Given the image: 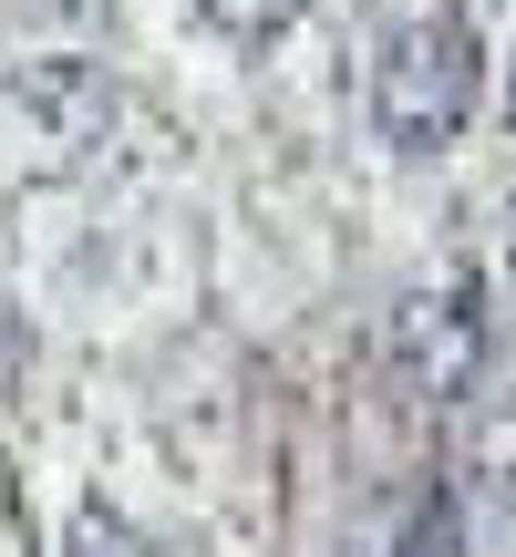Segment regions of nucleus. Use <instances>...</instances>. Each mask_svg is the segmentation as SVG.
Instances as JSON below:
<instances>
[{
	"label": "nucleus",
	"instance_id": "f257e3e1",
	"mask_svg": "<svg viewBox=\"0 0 516 557\" xmlns=\"http://www.w3.org/2000/svg\"><path fill=\"white\" fill-rule=\"evenodd\" d=\"M486 103V41L455 0H414L372 41V124L393 156H444Z\"/></svg>",
	"mask_w": 516,
	"mask_h": 557
},
{
	"label": "nucleus",
	"instance_id": "f03ea898",
	"mask_svg": "<svg viewBox=\"0 0 516 557\" xmlns=\"http://www.w3.org/2000/svg\"><path fill=\"white\" fill-rule=\"evenodd\" d=\"M382 361H393V382L414 403H465L486 382V361H496V310H486V289L465 269L403 289L393 320H382Z\"/></svg>",
	"mask_w": 516,
	"mask_h": 557
},
{
	"label": "nucleus",
	"instance_id": "7ed1b4c3",
	"mask_svg": "<svg viewBox=\"0 0 516 557\" xmlns=\"http://www.w3.org/2000/svg\"><path fill=\"white\" fill-rule=\"evenodd\" d=\"M114 114H124V94H114V73L94 52H32L21 73H0V124L41 165H73L83 145H103Z\"/></svg>",
	"mask_w": 516,
	"mask_h": 557
},
{
	"label": "nucleus",
	"instance_id": "20e7f679",
	"mask_svg": "<svg viewBox=\"0 0 516 557\" xmlns=\"http://www.w3.org/2000/svg\"><path fill=\"white\" fill-rule=\"evenodd\" d=\"M299 11H310V0H197V21H207L218 41H238V52H258V41H279V32H290Z\"/></svg>",
	"mask_w": 516,
	"mask_h": 557
},
{
	"label": "nucleus",
	"instance_id": "39448f33",
	"mask_svg": "<svg viewBox=\"0 0 516 557\" xmlns=\"http://www.w3.org/2000/svg\"><path fill=\"white\" fill-rule=\"evenodd\" d=\"M476 475H486V496H496V506H516V393L476 423Z\"/></svg>",
	"mask_w": 516,
	"mask_h": 557
},
{
	"label": "nucleus",
	"instance_id": "423d86ee",
	"mask_svg": "<svg viewBox=\"0 0 516 557\" xmlns=\"http://www.w3.org/2000/svg\"><path fill=\"white\" fill-rule=\"evenodd\" d=\"M62 557H156V547H145V537H135L124 517H103V506H83V517H73V537H62Z\"/></svg>",
	"mask_w": 516,
	"mask_h": 557
},
{
	"label": "nucleus",
	"instance_id": "0eeeda50",
	"mask_svg": "<svg viewBox=\"0 0 516 557\" xmlns=\"http://www.w3.org/2000/svg\"><path fill=\"white\" fill-rule=\"evenodd\" d=\"M506 278H516V207H506Z\"/></svg>",
	"mask_w": 516,
	"mask_h": 557
},
{
	"label": "nucleus",
	"instance_id": "6e6552de",
	"mask_svg": "<svg viewBox=\"0 0 516 557\" xmlns=\"http://www.w3.org/2000/svg\"><path fill=\"white\" fill-rule=\"evenodd\" d=\"M506 124H516V73H506Z\"/></svg>",
	"mask_w": 516,
	"mask_h": 557
}]
</instances>
